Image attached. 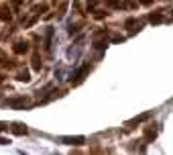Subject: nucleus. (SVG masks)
<instances>
[{
    "label": "nucleus",
    "mask_w": 173,
    "mask_h": 155,
    "mask_svg": "<svg viewBox=\"0 0 173 155\" xmlns=\"http://www.w3.org/2000/svg\"><path fill=\"white\" fill-rule=\"evenodd\" d=\"M27 49H29V45H27V43H16L15 45V53H27Z\"/></svg>",
    "instance_id": "obj_6"
},
{
    "label": "nucleus",
    "mask_w": 173,
    "mask_h": 155,
    "mask_svg": "<svg viewBox=\"0 0 173 155\" xmlns=\"http://www.w3.org/2000/svg\"><path fill=\"white\" fill-rule=\"evenodd\" d=\"M10 16H12V15H10V10L6 8V6L0 10V19H2V20H10Z\"/></svg>",
    "instance_id": "obj_8"
},
{
    "label": "nucleus",
    "mask_w": 173,
    "mask_h": 155,
    "mask_svg": "<svg viewBox=\"0 0 173 155\" xmlns=\"http://www.w3.org/2000/svg\"><path fill=\"white\" fill-rule=\"evenodd\" d=\"M6 143H8V141H6L4 137H0V145H6Z\"/></svg>",
    "instance_id": "obj_13"
},
{
    "label": "nucleus",
    "mask_w": 173,
    "mask_h": 155,
    "mask_svg": "<svg viewBox=\"0 0 173 155\" xmlns=\"http://www.w3.org/2000/svg\"><path fill=\"white\" fill-rule=\"evenodd\" d=\"M149 116H151V112H145V114H141V116H137V118H133V121L129 122V126H133V125H138V122H143V121H147Z\"/></svg>",
    "instance_id": "obj_5"
},
{
    "label": "nucleus",
    "mask_w": 173,
    "mask_h": 155,
    "mask_svg": "<svg viewBox=\"0 0 173 155\" xmlns=\"http://www.w3.org/2000/svg\"><path fill=\"white\" fill-rule=\"evenodd\" d=\"M141 2H143V4H151V2H153V0H141Z\"/></svg>",
    "instance_id": "obj_14"
},
{
    "label": "nucleus",
    "mask_w": 173,
    "mask_h": 155,
    "mask_svg": "<svg viewBox=\"0 0 173 155\" xmlns=\"http://www.w3.org/2000/svg\"><path fill=\"white\" fill-rule=\"evenodd\" d=\"M33 68H35V69H41V61H39V57H37V55L33 57Z\"/></svg>",
    "instance_id": "obj_12"
},
{
    "label": "nucleus",
    "mask_w": 173,
    "mask_h": 155,
    "mask_svg": "<svg viewBox=\"0 0 173 155\" xmlns=\"http://www.w3.org/2000/svg\"><path fill=\"white\" fill-rule=\"evenodd\" d=\"M149 20H151V23H161L163 16H161V15H151V16H149Z\"/></svg>",
    "instance_id": "obj_11"
},
{
    "label": "nucleus",
    "mask_w": 173,
    "mask_h": 155,
    "mask_svg": "<svg viewBox=\"0 0 173 155\" xmlns=\"http://www.w3.org/2000/svg\"><path fill=\"white\" fill-rule=\"evenodd\" d=\"M27 102H29V100L23 96V98H12V100H8V104H10L12 108H20V106H25Z\"/></svg>",
    "instance_id": "obj_4"
},
{
    "label": "nucleus",
    "mask_w": 173,
    "mask_h": 155,
    "mask_svg": "<svg viewBox=\"0 0 173 155\" xmlns=\"http://www.w3.org/2000/svg\"><path fill=\"white\" fill-rule=\"evenodd\" d=\"M90 72V65H88V63H86V65H82V68H79L78 69V72H75V80H71V82H74V84H79V82H82V80H84V76H86V73H88Z\"/></svg>",
    "instance_id": "obj_2"
},
{
    "label": "nucleus",
    "mask_w": 173,
    "mask_h": 155,
    "mask_svg": "<svg viewBox=\"0 0 173 155\" xmlns=\"http://www.w3.org/2000/svg\"><path fill=\"white\" fill-rule=\"evenodd\" d=\"M106 2H108V6H112V8H120V0H106Z\"/></svg>",
    "instance_id": "obj_10"
},
{
    "label": "nucleus",
    "mask_w": 173,
    "mask_h": 155,
    "mask_svg": "<svg viewBox=\"0 0 173 155\" xmlns=\"http://www.w3.org/2000/svg\"><path fill=\"white\" fill-rule=\"evenodd\" d=\"M19 80H20V82H29V80H31L29 72H20V73H19Z\"/></svg>",
    "instance_id": "obj_9"
},
{
    "label": "nucleus",
    "mask_w": 173,
    "mask_h": 155,
    "mask_svg": "<svg viewBox=\"0 0 173 155\" xmlns=\"http://www.w3.org/2000/svg\"><path fill=\"white\" fill-rule=\"evenodd\" d=\"M61 143H65V145H84L86 139L84 137H61Z\"/></svg>",
    "instance_id": "obj_1"
},
{
    "label": "nucleus",
    "mask_w": 173,
    "mask_h": 155,
    "mask_svg": "<svg viewBox=\"0 0 173 155\" xmlns=\"http://www.w3.org/2000/svg\"><path fill=\"white\" fill-rule=\"evenodd\" d=\"M10 131L15 133V135H27V125H23V122H15V125L10 126Z\"/></svg>",
    "instance_id": "obj_3"
},
{
    "label": "nucleus",
    "mask_w": 173,
    "mask_h": 155,
    "mask_svg": "<svg viewBox=\"0 0 173 155\" xmlns=\"http://www.w3.org/2000/svg\"><path fill=\"white\" fill-rule=\"evenodd\" d=\"M145 135H147V141H153L155 137H157V129H153V126H149Z\"/></svg>",
    "instance_id": "obj_7"
}]
</instances>
